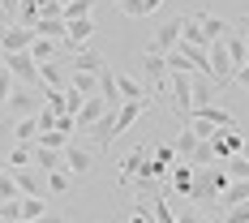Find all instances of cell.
I'll list each match as a JSON object with an SVG mask.
<instances>
[{"label": "cell", "instance_id": "obj_1", "mask_svg": "<svg viewBox=\"0 0 249 223\" xmlns=\"http://www.w3.org/2000/svg\"><path fill=\"white\" fill-rule=\"evenodd\" d=\"M39 112H43V90H35V86H13V95L4 103V116L22 120V116H39Z\"/></svg>", "mask_w": 249, "mask_h": 223}, {"label": "cell", "instance_id": "obj_2", "mask_svg": "<svg viewBox=\"0 0 249 223\" xmlns=\"http://www.w3.org/2000/svg\"><path fill=\"white\" fill-rule=\"evenodd\" d=\"M4 69L13 73L18 86H35V90H43V86H39V65H35L30 51H13V56H4Z\"/></svg>", "mask_w": 249, "mask_h": 223}, {"label": "cell", "instance_id": "obj_3", "mask_svg": "<svg viewBox=\"0 0 249 223\" xmlns=\"http://www.w3.org/2000/svg\"><path fill=\"white\" fill-rule=\"evenodd\" d=\"M95 163H99V154L86 146V142H69V146H65V172L69 176H90Z\"/></svg>", "mask_w": 249, "mask_h": 223}, {"label": "cell", "instance_id": "obj_4", "mask_svg": "<svg viewBox=\"0 0 249 223\" xmlns=\"http://www.w3.org/2000/svg\"><path fill=\"white\" fill-rule=\"evenodd\" d=\"M39 86H43V90H65V86H69V56L43 60V65H39Z\"/></svg>", "mask_w": 249, "mask_h": 223}, {"label": "cell", "instance_id": "obj_5", "mask_svg": "<svg viewBox=\"0 0 249 223\" xmlns=\"http://www.w3.org/2000/svg\"><path fill=\"white\" fill-rule=\"evenodd\" d=\"M206 73L215 77L219 86L236 77V65H232V56H228V48H224V43H211V51H206Z\"/></svg>", "mask_w": 249, "mask_h": 223}, {"label": "cell", "instance_id": "obj_6", "mask_svg": "<svg viewBox=\"0 0 249 223\" xmlns=\"http://www.w3.org/2000/svg\"><path fill=\"white\" fill-rule=\"evenodd\" d=\"M30 43H35V30L30 26H4L0 30V56H13V51H30Z\"/></svg>", "mask_w": 249, "mask_h": 223}, {"label": "cell", "instance_id": "obj_7", "mask_svg": "<svg viewBox=\"0 0 249 223\" xmlns=\"http://www.w3.org/2000/svg\"><path fill=\"white\" fill-rule=\"evenodd\" d=\"M138 65H142V77H146L155 90H163V86H168V56H159V51H142V56H138Z\"/></svg>", "mask_w": 249, "mask_h": 223}, {"label": "cell", "instance_id": "obj_8", "mask_svg": "<svg viewBox=\"0 0 249 223\" xmlns=\"http://www.w3.org/2000/svg\"><path fill=\"white\" fill-rule=\"evenodd\" d=\"M189 90H194V107H211V103L219 99V82L211 73H189ZM189 107V112H194Z\"/></svg>", "mask_w": 249, "mask_h": 223}, {"label": "cell", "instance_id": "obj_9", "mask_svg": "<svg viewBox=\"0 0 249 223\" xmlns=\"http://www.w3.org/2000/svg\"><path fill=\"white\" fill-rule=\"evenodd\" d=\"M185 120H202V124H211V129H236V116H232L228 107H219V103H211V107H194Z\"/></svg>", "mask_w": 249, "mask_h": 223}, {"label": "cell", "instance_id": "obj_10", "mask_svg": "<svg viewBox=\"0 0 249 223\" xmlns=\"http://www.w3.org/2000/svg\"><path fill=\"white\" fill-rule=\"evenodd\" d=\"M168 90H172V107L180 116H189L194 107V90H189V73H168Z\"/></svg>", "mask_w": 249, "mask_h": 223}, {"label": "cell", "instance_id": "obj_11", "mask_svg": "<svg viewBox=\"0 0 249 223\" xmlns=\"http://www.w3.org/2000/svg\"><path fill=\"white\" fill-rule=\"evenodd\" d=\"M176 48H180V17H176V22H163V26H159L146 51H159V56H168V51H176Z\"/></svg>", "mask_w": 249, "mask_h": 223}, {"label": "cell", "instance_id": "obj_12", "mask_svg": "<svg viewBox=\"0 0 249 223\" xmlns=\"http://www.w3.org/2000/svg\"><path fill=\"white\" fill-rule=\"evenodd\" d=\"M69 69H73V73H103L107 60H103L99 51H90V48H77L73 56H69Z\"/></svg>", "mask_w": 249, "mask_h": 223}, {"label": "cell", "instance_id": "obj_13", "mask_svg": "<svg viewBox=\"0 0 249 223\" xmlns=\"http://www.w3.org/2000/svg\"><path fill=\"white\" fill-rule=\"evenodd\" d=\"M30 163L39 168V172H60L65 168V150H48V146H30Z\"/></svg>", "mask_w": 249, "mask_h": 223}, {"label": "cell", "instance_id": "obj_14", "mask_svg": "<svg viewBox=\"0 0 249 223\" xmlns=\"http://www.w3.org/2000/svg\"><path fill=\"white\" fill-rule=\"evenodd\" d=\"M103 112H107V107H103V95H90V99L82 103V112H77V116H73L77 133H86L90 124H99V116H103Z\"/></svg>", "mask_w": 249, "mask_h": 223}, {"label": "cell", "instance_id": "obj_15", "mask_svg": "<svg viewBox=\"0 0 249 223\" xmlns=\"http://www.w3.org/2000/svg\"><path fill=\"white\" fill-rule=\"evenodd\" d=\"M39 39H52V43H65V34H69V22L65 17H39V22L30 26Z\"/></svg>", "mask_w": 249, "mask_h": 223}, {"label": "cell", "instance_id": "obj_16", "mask_svg": "<svg viewBox=\"0 0 249 223\" xmlns=\"http://www.w3.org/2000/svg\"><path fill=\"white\" fill-rule=\"evenodd\" d=\"M189 185H194V163H172V172L163 180V189H172V193H185L189 198Z\"/></svg>", "mask_w": 249, "mask_h": 223}, {"label": "cell", "instance_id": "obj_17", "mask_svg": "<svg viewBox=\"0 0 249 223\" xmlns=\"http://www.w3.org/2000/svg\"><path fill=\"white\" fill-rule=\"evenodd\" d=\"M198 26H202V34H206V43H219L228 30H232V22L219 17V13H198Z\"/></svg>", "mask_w": 249, "mask_h": 223}, {"label": "cell", "instance_id": "obj_18", "mask_svg": "<svg viewBox=\"0 0 249 223\" xmlns=\"http://www.w3.org/2000/svg\"><path fill=\"white\" fill-rule=\"evenodd\" d=\"M146 107H150V99H129V103H121V112H116V124H112V133H124V129L138 120Z\"/></svg>", "mask_w": 249, "mask_h": 223}, {"label": "cell", "instance_id": "obj_19", "mask_svg": "<svg viewBox=\"0 0 249 223\" xmlns=\"http://www.w3.org/2000/svg\"><path fill=\"white\" fill-rule=\"evenodd\" d=\"M198 146H202V137L194 133V129H189V124H185V129H180V137L172 142V150H176V163H194V150H198Z\"/></svg>", "mask_w": 249, "mask_h": 223}, {"label": "cell", "instance_id": "obj_20", "mask_svg": "<svg viewBox=\"0 0 249 223\" xmlns=\"http://www.w3.org/2000/svg\"><path fill=\"white\" fill-rule=\"evenodd\" d=\"M219 43L228 48V56H232V65H236V69H241V65H249V48H245V34H241L236 26L228 30V34L219 39Z\"/></svg>", "mask_w": 249, "mask_h": 223}, {"label": "cell", "instance_id": "obj_21", "mask_svg": "<svg viewBox=\"0 0 249 223\" xmlns=\"http://www.w3.org/2000/svg\"><path fill=\"white\" fill-rule=\"evenodd\" d=\"M146 159H150V150L146 146H138L129 159L121 163V185H133V176H142V168H146Z\"/></svg>", "mask_w": 249, "mask_h": 223}, {"label": "cell", "instance_id": "obj_22", "mask_svg": "<svg viewBox=\"0 0 249 223\" xmlns=\"http://www.w3.org/2000/svg\"><path fill=\"white\" fill-rule=\"evenodd\" d=\"M219 202H224L228 210H232V206H245L249 202V180H228V189L219 193Z\"/></svg>", "mask_w": 249, "mask_h": 223}, {"label": "cell", "instance_id": "obj_23", "mask_svg": "<svg viewBox=\"0 0 249 223\" xmlns=\"http://www.w3.org/2000/svg\"><path fill=\"white\" fill-rule=\"evenodd\" d=\"M13 137H18V146H35V142H39V124H35V116L13 120Z\"/></svg>", "mask_w": 249, "mask_h": 223}, {"label": "cell", "instance_id": "obj_24", "mask_svg": "<svg viewBox=\"0 0 249 223\" xmlns=\"http://www.w3.org/2000/svg\"><path fill=\"white\" fill-rule=\"evenodd\" d=\"M13 176H18V193L22 198H43V180L30 172V168H22V172H13Z\"/></svg>", "mask_w": 249, "mask_h": 223}, {"label": "cell", "instance_id": "obj_25", "mask_svg": "<svg viewBox=\"0 0 249 223\" xmlns=\"http://www.w3.org/2000/svg\"><path fill=\"white\" fill-rule=\"evenodd\" d=\"M30 56H35V65H43V60H56V56H65L60 43H52V39H39L35 34V43H30Z\"/></svg>", "mask_w": 249, "mask_h": 223}, {"label": "cell", "instance_id": "obj_26", "mask_svg": "<svg viewBox=\"0 0 249 223\" xmlns=\"http://www.w3.org/2000/svg\"><path fill=\"white\" fill-rule=\"evenodd\" d=\"M180 43H194V48H211L206 34H202L198 17H180Z\"/></svg>", "mask_w": 249, "mask_h": 223}, {"label": "cell", "instance_id": "obj_27", "mask_svg": "<svg viewBox=\"0 0 249 223\" xmlns=\"http://www.w3.org/2000/svg\"><path fill=\"white\" fill-rule=\"evenodd\" d=\"M69 86H73L77 95L90 99V95H99V73H73V69H69Z\"/></svg>", "mask_w": 249, "mask_h": 223}, {"label": "cell", "instance_id": "obj_28", "mask_svg": "<svg viewBox=\"0 0 249 223\" xmlns=\"http://www.w3.org/2000/svg\"><path fill=\"white\" fill-rule=\"evenodd\" d=\"M116 90H121L124 103H129V99H150V95H146V90H142V86H138L129 73H116Z\"/></svg>", "mask_w": 249, "mask_h": 223}, {"label": "cell", "instance_id": "obj_29", "mask_svg": "<svg viewBox=\"0 0 249 223\" xmlns=\"http://www.w3.org/2000/svg\"><path fill=\"white\" fill-rule=\"evenodd\" d=\"M219 168L228 172V180H249V163L241 159V154H232V159H224Z\"/></svg>", "mask_w": 249, "mask_h": 223}, {"label": "cell", "instance_id": "obj_30", "mask_svg": "<svg viewBox=\"0 0 249 223\" xmlns=\"http://www.w3.org/2000/svg\"><path fill=\"white\" fill-rule=\"evenodd\" d=\"M150 223H176V210L163 198H150Z\"/></svg>", "mask_w": 249, "mask_h": 223}, {"label": "cell", "instance_id": "obj_31", "mask_svg": "<svg viewBox=\"0 0 249 223\" xmlns=\"http://www.w3.org/2000/svg\"><path fill=\"white\" fill-rule=\"evenodd\" d=\"M43 215H48V202H43V198H22V223L43 219Z\"/></svg>", "mask_w": 249, "mask_h": 223}, {"label": "cell", "instance_id": "obj_32", "mask_svg": "<svg viewBox=\"0 0 249 223\" xmlns=\"http://www.w3.org/2000/svg\"><path fill=\"white\" fill-rule=\"evenodd\" d=\"M69 189H73V176L65 172V168L60 172H48V193H69Z\"/></svg>", "mask_w": 249, "mask_h": 223}, {"label": "cell", "instance_id": "obj_33", "mask_svg": "<svg viewBox=\"0 0 249 223\" xmlns=\"http://www.w3.org/2000/svg\"><path fill=\"white\" fill-rule=\"evenodd\" d=\"M13 22H18V26H35V22H39V0H22Z\"/></svg>", "mask_w": 249, "mask_h": 223}, {"label": "cell", "instance_id": "obj_34", "mask_svg": "<svg viewBox=\"0 0 249 223\" xmlns=\"http://www.w3.org/2000/svg\"><path fill=\"white\" fill-rule=\"evenodd\" d=\"M90 9H95V0H69V4H65V22H77V17H90Z\"/></svg>", "mask_w": 249, "mask_h": 223}, {"label": "cell", "instance_id": "obj_35", "mask_svg": "<svg viewBox=\"0 0 249 223\" xmlns=\"http://www.w3.org/2000/svg\"><path fill=\"white\" fill-rule=\"evenodd\" d=\"M4 163H9L13 172H22V168H30V146H13L9 154H4Z\"/></svg>", "mask_w": 249, "mask_h": 223}, {"label": "cell", "instance_id": "obj_36", "mask_svg": "<svg viewBox=\"0 0 249 223\" xmlns=\"http://www.w3.org/2000/svg\"><path fill=\"white\" fill-rule=\"evenodd\" d=\"M13 198H22V193H18V176L0 172V202H13Z\"/></svg>", "mask_w": 249, "mask_h": 223}, {"label": "cell", "instance_id": "obj_37", "mask_svg": "<svg viewBox=\"0 0 249 223\" xmlns=\"http://www.w3.org/2000/svg\"><path fill=\"white\" fill-rule=\"evenodd\" d=\"M0 223H22V198L0 202Z\"/></svg>", "mask_w": 249, "mask_h": 223}, {"label": "cell", "instance_id": "obj_38", "mask_svg": "<svg viewBox=\"0 0 249 223\" xmlns=\"http://www.w3.org/2000/svg\"><path fill=\"white\" fill-rule=\"evenodd\" d=\"M133 189H138L142 198H159V193H163V180H146V176H138V185H133Z\"/></svg>", "mask_w": 249, "mask_h": 223}, {"label": "cell", "instance_id": "obj_39", "mask_svg": "<svg viewBox=\"0 0 249 223\" xmlns=\"http://www.w3.org/2000/svg\"><path fill=\"white\" fill-rule=\"evenodd\" d=\"M150 159H155V163H163V168H172V163H176V150H172V142L155 146V150H150Z\"/></svg>", "mask_w": 249, "mask_h": 223}, {"label": "cell", "instance_id": "obj_40", "mask_svg": "<svg viewBox=\"0 0 249 223\" xmlns=\"http://www.w3.org/2000/svg\"><path fill=\"white\" fill-rule=\"evenodd\" d=\"M13 86H18L13 73H9V69H0V112H4V103H9V95H13Z\"/></svg>", "mask_w": 249, "mask_h": 223}, {"label": "cell", "instance_id": "obj_41", "mask_svg": "<svg viewBox=\"0 0 249 223\" xmlns=\"http://www.w3.org/2000/svg\"><path fill=\"white\" fill-rule=\"evenodd\" d=\"M35 124H39V133H52V129H56V116H52L48 107H43V112L35 116Z\"/></svg>", "mask_w": 249, "mask_h": 223}, {"label": "cell", "instance_id": "obj_42", "mask_svg": "<svg viewBox=\"0 0 249 223\" xmlns=\"http://www.w3.org/2000/svg\"><path fill=\"white\" fill-rule=\"evenodd\" d=\"M224 223H249V202H245V206H232Z\"/></svg>", "mask_w": 249, "mask_h": 223}, {"label": "cell", "instance_id": "obj_43", "mask_svg": "<svg viewBox=\"0 0 249 223\" xmlns=\"http://www.w3.org/2000/svg\"><path fill=\"white\" fill-rule=\"evenodd\" d=\"M56 133H65V137H73V133H77L73 116H56Z\"/></svg>", "mask_w": 249, "mask_h": 223}, {"label": "cell", "instance_id": "obj_44", "mask_svg": "<svg viewBox=\"0 0 249 223\" xmlns=\"http://www.w3.org/2000/svg\"><path fill=\"white\" fill-rule=\"evenodd\" d=\"M176 223H202L198 206H189V210H180V215H176Z\"/></svg>", "mask_w": 249, "mask_h": 223}, {"label": "cell", "instance_id": "obj_45", "mask_svg": "<svg viewBox=\"0 0 249 223\" xmlns=\"http://www.w3.org/2000/svg\"><path fill=\"white\" fill-rule=\"evenodd\" d=\"M232 82H236V86H241V90H249V65H241V69H236V77H232Z\"/></svg>", "mask_w": 249, "mask_h": 223}, {"label": "cell", "instance_id": "obj_46", "mask_svg": "<svg viewBox=\"0 0 249 223\" xmlns=\"http://www.w3.org/2000/svg\"><path fill=\"white\" fill-rule=\"evenodd\" d=\"M129 223H150V210H142V206H138V210L129 215Z\"/></svg>", "mask_w": 249, "mask_h": 223}, {"label": "cell", "instance_id": "obj_47", "mask_svg": "<svg viewBox=\"0 0 249 223\" xmlns=\"http://www.w3.org/2000/svg\"><path fill=\"white\" fill-rule=\"evenodd\" d=\"M30 223H69L65 215H43V219H30Z\"/></svg>", "mask_w": 249, "mask_h": 223}, {"label": "cell", "instance_id": "obj_48", "mask_svg": "<svg viewBox=\"0 0 249 223\" xmlns=\"http://www.w3.org/2000/svg\"><path fill=\"white\" fill-rule=\"evenodd\" d=\"M236 30L245 34V48H249V17H245V22H241V26H236Z\"/></svg>", "mask_w": 249, "mask_h": 223}, {"label": "cell", "instance_id": "obj_49", "mask_svg": "<svg viewBox=\"0 0 249 223\" xmlns=\"http://www.w3.org/2000/svg\"><path fill=\"white\" fill-rule=\"evenodd\" d=\"M241 159H245V163H249V137H245V146H241Z\"/></svg>", "mask_w": 249, "mask_h": 223}, {"label": "cell", "instance_id": "obj_50", "mask_svg": "<svg viewBox=\"0 0 249 223\" xmlns=\"http://www.w3.org/2000/svg\"><path fill=\"white\" fill-rule=\"evenodd\" d=\"M0 69H4V56H0Z\"/></svg>", "mask_w": 249, "mask_h": 223}, {"label": "cell", "instance_id": "obj_51", "mask_svg": "<svg viewBox=\"0 0 249 223\" xmlns=\"http://www.w3.org/2000/svg\"><path fill=\"white\" fill-rule=\"evenodd\" d=\"M60 4H69V0H60Z\"/></svg>", "mask_w": 249, "mask_h": 223}, {"label": "cell", "instance_id": "obj_52", "mask_svg": "<svg viewBox=\"0 0 249 223\" xmlns=\"http://www.w3.org/2000/svg\"><path fill=\"white\" fill-rule=\"evenodd\" d=\"M116 4H121V0H116Z\"/></svg>", "mask_w": 249, "mask_h": 223}, {"label": "cell", "instance_id": "obj_53", "mask_svg": "<svg viewBox=\"0 0 249 223\" xmlns=\"http://www.w3.org/2000/svg\"><path fill=\"white\" fill-rule=\"evenodd\" d=\"M0 30H4V26H0Z\"/></svg>", "mask_w": 249, "mask_h": 223}]
</instances>
